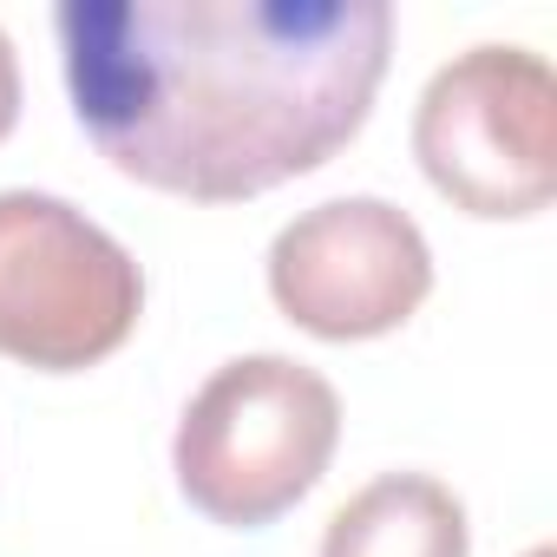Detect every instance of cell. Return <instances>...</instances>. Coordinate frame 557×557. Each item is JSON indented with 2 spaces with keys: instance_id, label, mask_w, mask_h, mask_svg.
Segmentation results:
<instances>
[{
  "instance_id": "1",
  "label": "cell",
  "mask_w": 557,
  "mask_h": 557,
  "mask_svg": "<svg viewBox=\"0 0 557 557\" xmlns=\"http://www.w3.org/2000/svg\"><path fill=\"white\" fill-rule=\"evenodd\" d=\"M86 138L138 184L243 203L329 164L387 79V0H60Z\"/></svg>"
},
{
  "instance_id": "2",
  "label": "cell",
  "mask_w": 557,
  "mask_h": 557,
  "mask_svg": "<svg viewBox=\"0 0 557 557\" xmlns=\"http://www.w3.org/2000/svg\"><path fill=\"white\" fill-rule=\"evenodd\" d=\"M342 400L289 355H243L216 368L177 420V485L184 498L236 531L283 518L335 459Z\"/></svg>"
},
{
  "instance_id": "3",
  "label": "cell",
  "mask_w": 557,
  "mask_h": 557,
  "mask_svg": "<svg viewBox=\"0 0 557 557\" xmlns=\"http://www.w3.org/2000/svg\"><path fill=\"white\" fill-rule=\"evenodd\" d=\"M145 275L119 236L47 190H0V355L73 374L125 348Z\"/></svg>"
},
{
  "instance_id": "4",
  "label": "cell",
  "mask_w": 557,
  "mask_h": 557,
  "mask_svg": "<svg viewBox=\"0 0 557 557\" xmlns=\"http://www.w3.org/2000/svg\"><path fill=\"white\" fill-rule=\"evenodd\" d=\"M413 158L466 216H537L557 190V79L531 47H472L413 112Z\"/></svg>"
},
{
  "instance_id": "5",
  "label": "cell",
  "mask_w": 557,
  "mask_h": 557,
  "mask_svg": "<svg viewBox=\"0 0 557 557\" xmlns=\"http://www.w3.org/2000/svg\"><path fill=\"white\" fill-rule=\"evenodd\" d=\"M433 289V249L387 197H335L302 210L269 243V296L322 342L400 329Z\"/></svg>"
},
{
  "instance_id": "6",
  "label": "cell",
  "mask_w": 557,
  "mask_h": 557,
  "mask_svg": "<svg viewBox=\"0 0 557 557\" xmlns=\"http://www.w3.org/2000/svg\"><path fill=\"white\" fill-rule=\"evenodd\" d=\"M466 505L426 472L361 485L322 537V557H466Z\"/></svg>"
},
{
  "instance_id": "7",
  "label": "cell",
  "mask_w": 557,
  "mask_h": 557,
  "mask_svg": "<svg viewBox=\"0 0 557 557\" xmlns=\"http://www.w3.org/2000/svg\"><path fill=\"white\" fill-rule=\"evenodd\" d=\"M14 119H21V60H14V40L0 34V138L14 132Z\"/></svg>"
},
{
  "instance_id": "8",
  "label": "cell",
  "mask_w": 557,
  "mask_h": 557,
  "mask_svg": "<svg viewBox=\"0 0 557 557\" xmlns=\"http://www.w3.org/2000/svg\"><path fill=\"white\" fill-rule=\"evenodd\" d=\"M524 557H557V550H550V544H537V550H524Z\"/></svg>"
}]
</instances>
